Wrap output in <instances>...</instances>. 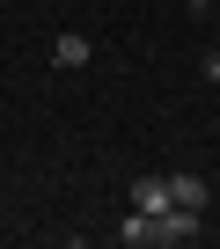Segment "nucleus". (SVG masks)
I'll return each mask as SVG.
<instances>
[{
	"instance_id": "f257e3e1",
	"label": "nucleus",
	"mask_w": 220,
	"mask_h": 249,
	"mask_svg": "<svg viewBox=\"0 0 220 249\" xmlns=\"http://www.w3.org/2000/svg\"><path fill=\"white\" fill-rule=\"evenodd\" d=\"M88 59H95V44H88L81 30H59V37H52V66H59V73H81Z\"/></svg>"
},
{
	"instance_id": "f03ea898",
	"label": "nucleus",
	"mask_w": 220,
	"mask_h": 249,
	"mask_svg": "<svg viewBox=\"0 0 220 249\" xmlns=\"http://www.w3.org/2000/svg\"><path fill=\"white\" fill-rule=\"evenodd\" d=\"M118 242H125V249H154V242H162V213H140V205H132V213L118 220Z\"/></svg>"
},
{
	"instance_id": "7ed1b4c3",
	"label": "nucleus",
	"mask_w": 220,
	"mask_h": 249,
	"mask_svg": "<svg viewBox=\"0 0 220 249\" xmlns=\"http://www.w3.org/2000/svg\"><path fill=\"white\" fill-rule=\"evenodd\" d=\"M198 234H205V213L198 205H169L162 213V242H198Z\"/></svg>"
},
{
	"instance_id": "20e7f679",
	"label": "nucleus",
	"mask_w": 220,
	"mask_h": 249,
	"mask_svg": "<svg viewBox=\"0 0 220 249\" xmlns=\"http://www.w3.org/2000/svg\"><path fill=\"white\" fill-rule=\"evenodd\" d=\"M132 205L140 213H169L176 198H169V176H132Z\"/></svg>"
},
{
	"instance_id": "39448f33",
	"label": "nucleus",
	"mask_w": 220,
	"mask_h": 249,
	"mask_svg": "<svg viewBox=\"0 0 220 249\" xmlns=\"http://www.w3.org/2000/svg\"><path fill=\"white\" fill-rule=\"evenodd\" d=\"M169 198H176V205H198V213H205V198H213V191H205V176H169Z\"/></svg>"
},
{
	"instance_id": "423d86ee",
	"label": "nucleus",
	"mask_w": 220,
	"mask_h": 249,
	"mask_svg": "<svg viewBox=\"0 0 220 249\" xmlns=\"http://www.w3.org/2000/svg\"><path fill=\"white\" fill-rule=\"evenodd\" d=\"M198 8H213V0H198Z\"/></svg>"
}]
</instances>
